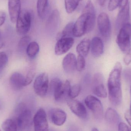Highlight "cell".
Returning <instances> with one entry per match:
<instances>
[{"mask_svg":"<svg viewBox=\"0 0 131 131\" xmlns=\"http://www.w3.org/2000/svg\"><path fill=\"white\" fill-rule=\"evenodd\" d=\"M122 70V65L121 63L117 62L111 71L108 80L109 101L115 106L120 105L122 101L121 83Z\"/></svg>","mask_w":131,"mask_h":131,"instance_id":"obj_1","label":"cell"},{"mask_svg":"<svg viewBox=\"0 0 131 131\" xmlns=\"http://www.w3.org/2000/svg\"><path fill=\"white\" fill-rule=\"evenodd\" d=\"M14 116L13 119L17 124L18 130H24L31 124L32 114L25 103L21 102L17 105L14 111Z\"/></svg>","mask_w":131,"mask_h":131,"instance_id":"obj_2","label":"cell"},{"mask_svg":"<svg viewBox=\"0 0 131 131\" xmlns=\"http://www.w3.org/2000/svg\"><path fill=\"white\" fill-rule=\"evenodd\" d=\"M131 24L123 25L119 30L116 38V43L123 53H127L131 47Z\"/></svg>","mask_w":131,"mask_h":131,"instance_id":"obj_3","label":"cell"},{"mask_svg":"<svg viewBox=\"0 0 131 131\" xmlns=\"http://www.w3.org/2000/svg\"><path fill=\"white\" fill-rule=\"evenodd\" d=\"M32 15L29 11L21 10L16 21V31L19 35H24L28 33L31 26Z\"/></svg>","mask_w":131,"mask_h":131,"instance_id":"obj_4","label":"cell"},{"mask_svg":"<svg viewBox=\"0 0 131 131\" xmlns=\"http://www.w3.org/2000/svg\"><path fill=\"white\" fill-rule=\"evenodd\" d=\"M85 103L96 119L101 120L104 116V109L101 101L96 97L89 95L85 98Z\"/></svg>","mask_w":131,"mask_h":131,"instance_id":"obj_5","label":"cell"},{"mask_svg":"<svg viewBox=\"0 0 131 131\" xmlns=\"http://www.w3.org/2000/svg\"><path fill=\"white\" fill-rule=\"evenodd\" d=\"M49 77L46 72H43L37 76L34 83V89L36 94L44 97L49 88Z\"/></svg>","mask_w":131,"mask_h":131,"instance_id":"obj_6","label":"cell"},{"mask_svg":"<svg viewBox=\"0 0 131 131\" xmlns=\"http://www.w3.org/2000/svg\"><path fill=\"white\" fill-rule=\"evenodd\" d=\"M92 91L97 97L102 98L107 97V94L104 85V79L103 74L100 72L95 73L93 76Z\"/></svg>","mask_w":131,"mask_h":131,"instance_id":"obj_7","label":"cell"},{"mask_svg":"<svg viewBox=\"0 0 131 131\" xmlns=\"http://www.w3.org/2000/svg\"><path fill=\"white\" fill-rule=\"evenodd\" d=\"M97 23L101 35L104 38H109L111 34V26L108 15L105 12L99 14L97 19Z\"/></svg>","mask_w":131,"mask_h":131,"instance_id":"obj_8","label":"cell"},{"mask_svg":"<svg viewBox=\"0 0 131 131\" xmlns=\"http://www.w3.org/2000/svg\"><path fill=\"white\" fill-rule=\"evenodd\" d=\"M33 121L35 131H49L47 114L43 108L38 110Z\"/></svg>","mask_w":131,"mask_h":131,"instance_id":"obj_9","label":"cell"},{"mask_svg":"<svg viewBox=\"0 0 131 131\" xmlns=\"http://www.w3.org/2000/svg\"><path fill=\"white\" fill-rule=\"evenodd\" d=\"M82 12L87 14L86 34H88L94 29L96 20V11L91 0L88 1Z\"/></svg>","mask_w":131,"mask_h":131,"instance_id":"obj_10","label":"cell"},{"mask_svg":"<svg viewBox=\"0 0 131 131\" xmlns=\"http://www.w3.org/2000/svg\"><path fill=\"white\" fill-rule=\"evenodd\" d=\"M66 101L70 110L76 116L82 119H85L87 118V109L82 102L69 97L67 98Z\"/></svg>","mask_w":131,"mask_h":131,"instance_id":"obj_11","label":"cell"},{"mask_svg":"<svg viewBox=\"0 0 131 131\" xmlns=\"http://www.w3.org/2000/svg\"><path fill=\"white\" fill-rule=\"evenodd\" d=\"M74 43L72 37L61 38L58 39L55 45L54 51L56 55L60 56L68 52Z\"/></svg>","mask_w":131,"mask_h":131,"instance_id":"obj_12","label":"cell"},{"mask_svg":"<svg viewBox=\"0 0 131 131\" xmlns=\"http://www.w3.org/2000/svg\"><path fill=\"white\" fill-rule=\"evenodd\" d=\"M87 14L82 12L74 24L73 36L76 37H80L86 34Z\"/></svg>","mask_w":131,"mask_h":131,"instance_id":"obj_13","label":"cell"},{"mask_svg":"<svg viewBox=\"0 0 131 131\" xmlns=\"http://www.w3.org/2000/svg\"><path fill=\"white\" fill-rule=\"evenodd\" d=\"M49 116L51 121L57 126L63 125L67 118V115L65 112L59 108H53L50 110Z\"/></svg>","mask_w":131,"mask_h":131,"instance_id":"obj_14","label":"cell"},{"mask_svg":"<svg viewBox=\"0 0 131 131\" xmlns=\"http://www.w3.org/2000/svg\"><path fill=\"white\" fill-rule=\"evenodd\" d=\"M130 18V4L128 2L121 8L117 16L116 20L117 29L120 30L123 25L129 23Z\"/></svg>","mask_w":131,"mask_h":131,"instance_id":"obj_15","label":"cell"},{"mask_svg":"<svg viewBox=\"0 0 131 131\" xmlns=\"http://www.w3.org/2000/svg\"><path fill=\"white\" fill-rule=\"evenodd\" d=\"M9 84L12 89L18 91L25 87V77L18 72L12 74L9 80Z\"/></svg>","mask_w":131,"mask_h":131,"instance_id":"obj_16","label":"cell"},{"mask_svg":"<svg viewBox=\"0 0 131 131\" xmlns=\"http://www.w3.org/2000/svg\"><path fill=\"white\" fill-rule=\"evenodd\" d=\"M8 9L11 21L16 23L21 10L20 0H8Z\"/></svg>","mask_w":131,"mask_h":131,"instance_id":"obj_17","label":"cell"},{"mask_svg":"<svg viewBox=\"0 0 131 131\" xmlns=\"http://www.w3.org/2000/svg\"><path fill=\"white\" fill-rule=\"evenodd\" d=\"M76 60L75 55L72 53H69L64 57L62 65L66 72L70 74L74 71L76 69Z\"/></svg>","mask_w":131,"mask_h":131,"instance_id":"obj_18","label":"cell"},{"mask_svg":"<svg viewBox=\"0 0 131 131\" xmlns=\"http://www.w3.org/2000/svg\"><path fill=\"white\" fill-rule=\"evenodd\" d=\"M91 51L93 57L98 58L104 53V45L102 40L99 37L92 38L91 43Z\"/></svg>","mask_w":131,"mask_h":131,"instance_id":"obj_19","label":"cell"},{"mask_svg":"<svg viewBox=\"0 0 131 131\" xmlns=\"http://www.w3.org/2000/svg\"><path fill=\"white\" fill-rule=\"evenodd\" d=\"M70 82L66 80L61 86L53 93L54 99L57 101H60L68 97V94L71 88Z\"/></svg>","mask_w":131,"mask_h":131,"instance_id":"obj_20","label":"cell"},{"mask_svg":"<svg viewBox=\"0 0 131 131\" xmlns=\"http://www.w3.org/2000/svg\"><path fill=\"white\" fill-rule=\"evenodd\" d=\"M60 14L57 9H54L51 12L47 20V28L50 31H54L56 30L60 21Z\"/></svg>","mask_w":131,"mask_h":131,"instance_id":"obj_21","label":"cell"},{"mask_svg":"<svg viewBox=\"0 0 131 131\" xmlns=\"http://www.w3.org/2000/svg\"><path fill=\"white\" fill-rule=\"evenodd\" d=\"M91 40L88 38L83 39L76 47V51L78 55L86 57L91 48Z\"/></svg>","mask_w":131,"mask_h":131,"instance_id":"obj_22","label":"cell"},{"mask_svg":"<svg viewBox=\"0 0 131 131\" xmlns=\"http://www.w3.org/2000/svg\"><path fill=\"white\" fill-rule=\"evenodd\" d=\"M105 120L111 124L115 125L119 123L120 117L117 112L112 108H108L105 115Z\"/></svg>","mask_w":131,"mask_h":131,"instance_id":"obj_23","label":"cell"},{"mask_svg":"<svg viewBox=\"0 0 131 131\" xmlns=\"http://www.w3.org/2000/svg\"><path fill=\"white\" fill-rule=\"evenodd\" d=\"M49 6V0H37V3L38 15L40 18L43 19L47 15Z\"/></svg>","mask_w":131,"mask_h":131,"instance_id":"obj_24","label":"cell"},{"mask_svg":"<svg viewBox=\"0 0 131 131\" xmlns=\"http://www.w3.org/2000/svg\"><path fill=\"white\" fill-rule=\"evenodd\" d=\"M27 55L30 58H34L38 54L40 50L39 45L35 41L31 42L26 49Z\"/></svg>","mask_w":131,"mask_h":131,"instance_id":"obj_25","label":"cell"},{"mask_svg":"<svg viewBox=\"0 0 131 131\" xmlns=\"http://www.w3.org/2000/svg\"><path fill=\"white\" fill-rule=\"evenodd\" d=\"M81 0H65L64 5L66 12L68 14L73 13L78 7Z\"/></svg>","mask_w":131,"mask_h":131,"instance_id":"obj_26","label":"cell"},{"mask_svg":"<svg viewBox=\"0 0 131 131\" xmlns=\"http://www.w3.org/2000/svg\"><path fill=\"white\" fill-rule=\"evenodd\" d=\"M74 24L73 22H70L67 24L61 33L58 35V39L61 38L72 37L73 36V28Z\"/></svg>","mask_w":131,"mask_h":131,"instance_id":"obj_27","label":"cell"},{"mask_svg":"<svg viewBox=\"0 0 131 131\" xmlns=\"http://www.w3.org/2000/svg\"><path fill=\"white\" fill-rule=\"evenodd\" d=\"M2 128L4 131H18L17 124L13 119L5 120L2 125Z\"/></svg>","mask_w":131,"mask_h":131,"instance_id":"obj_28","label":"cell"},{"mask_svg":"<svg viewBox=\"0 0 131 131\" xmlns=\"http://www.w3.org/2000/svg\"><path fill=\"white\" fill-rule=\"evenodd\" d=\"M128 2V0H110L108 8L110 11L115 10L118 7L122 8Z\"/></svg>","mask_w":131,"mask_h":131,"instance_id":"obj_29","label":"cell"},{"mask_svg":"<svg viewBox=\"0 0 131 131\" xmlns=\"http://www.w3.org/2000/svg\"><path fill=\"white\" fill-rule=\"evenodd\" d=\"M81 89V85L78 84L71 86L69 92L68 97L74 99L78 97L80 94Z\"/></svg>","mask_w":131,"mask_h":131,"instance_id":"obj_30","label":"cell"},{"mask_svg":"<svg viewBox=\"0 0 131 131\" xmlns=\"http://www.w3.org/2000/svg\"><path fill=\"white\" fill-rule=\"evenodd\" d=\"M30 37L29 36L25 35L22 37L19 41L18 47L20 50H24L27 49L29 44L30 43Z\"/></svg>","mask_w":131,"mask_h":131,"instance_id":"obj_31","label":"cell"},{"mask_svg":"<svg viewBox=\"0 0 131 131\" xmlns=\"http://www.w3.org/2000/svg\"><path fill=\"white\" fill-rule=\"evenodd\" d=\"M85 66V61L84 57L78 55L76 60V69L79 72H81L84 69Z\"/></svg>","mask_w":131,"mask_h":131,"instance_id":"obj_32","label":"cell"},{"mask_svg":"<svg viewBox=\"0 0 131 131\" xmlns=\"http://www.w3.org/2000/svg\"><path fill=\"white\" fill-rule=\"evenodd\" d=\"M35 75V70L32 68L29 69L25 77V86H27L32 82Z\"/></svg>","mask_w":131,"mask_h":131,"instance_id":"obj_33","label":"cell"},{"mask_svg":"<svg viewBox=\"0 0 131 131\" xmlns=\"http://www.w3.org/2000/svg\"><path fill=\"white\" fill-rule=\"evenodd\" d=\"M8 62V58L4 52H0V69L5 67Z\"/></svg>","mask_w":131,"mask_h":131,"instance_id":"obj_34","label":"cell"},{"mask_svg":"<svg viewBox=\"0 0 131 131\" xmlns=\"http://www.w3.org/2000/svg\"><path fill=\"white\" fill-rule=\"evenodd\" d=\"M124 62L126 65H129L131 63V47L127 52L124 58Z\"/></svg>","mask_w":131,"mask_h":131,"instance_id":"obj_35","label":"cell"},{"mask_svg":"<svg viewBox=\"0 0 131 131\" xmlns=\"http://www.w3.org/2000/svg\"><path fill=\"white\" fill-rule=\"evenodd\" d=\"M118 131H130L127 125L123 122L118 124Z\"/></svg>","mask_w":131,"mask_h":131,"instance_id":"obj_36","label":"cell"},{"mask_svg":"<svg viewBox=\"0 0 131 131\" xmlns=\"http://www.w3.org/2000/svg\"><path fill=\"white\" fill-rule=\"evenodd\" d=\"M125 117L130 127L131 130V112L129 110L127 111L125 114Z\"/></svg>","mask_w":131,"mask_h":131,"instance_id":"obj_37","label":"cell"},{"mask_svg":"<svg viewBox=\"0 0 131 131\" xmlns=\"http://www.w3.org/2000/svg\"><path fill=\"white\" fill-rule=\"evenodd\" d=\"M6 17L5 12L3 11L0 12V27L4 24L6 19Z\"/></svg>","mask_w":131,"mask_h":131,"instance_id":"obj_38","label":"cell"},{"mask_svg":"<svg viewBox=\"0 0 131 131\" xmlns=\"http://www.w3.org/2000/svg\"><path fill=\"white\" fill-rule=\"evenodd\" d=\"M107 0H98L99 4V5L102 7H103L105 5Z\"/></svg>","mask_w":131,"mask_h":131,"instance_id":"obj_39","label":"cell"},{"mask_svg":"<svg viewBox=\"0 0 131 131\" xmlns=\"http://www.w3.org/2000/svg\"><path fill=\"white\" fill-rule=\"evenodd\" d=\"M130 94L131 97V85L130 86ZM129 111H130V112H131V104H130V109L129 110Z\"/></svg>","mask_w":131,"mask_h":131,"instance_id":"obj_40","label":"cell"},{"mask_svg":"<svg viewBox=\"0 0 131 131\" xmlns=\"http://www.w3.org/2000/svg\"><path fill=\"white\" fill-rule=\"evenodd\" d=\"M4 43H2L0 45V50L4 47Z\"/></svg>","mask_w":131,"mask_h":131,"instance_id":"obj_41","label":"cell"},{"mask_svg":"<svg viewBox=\"0 0 131 131\" xmlns=\"http://www.w3.org/2000/svg\"><path fill=\"white\" fill-rule=\"evenodd\" d=\"M91 131H99V130H98L97 128H94L93 129H92Z\"/></svg>","mask_w":131,"mask_h":131,"instance_id":"obj_42","label":"cell"},{"mask_svg":"<svg viewBox=\"0 0 131 131\" xmlns=\"http://www.w3.org/2000/svg\"><path fill=\"white\" fill-rule=\"evenodd\" d=\"M1 32H0V40H1Z\"/></svg>","mask_w":131,"mask_h":131,"instance_id":"obj_43","label":"cell"},{"mask_svg":"<svg viewBox=\"0 0 131 131\" xmlns=\"http://www.w3.org/2000/svg\"><path fill=\"white\" fill-rule=\"evenodd\" d=\"M0 131H1V129H0Z\"/></svg>","mask_w":131,"mask_h":131,"instance_id":"obj_44","label":"cell"}]
</instances>
